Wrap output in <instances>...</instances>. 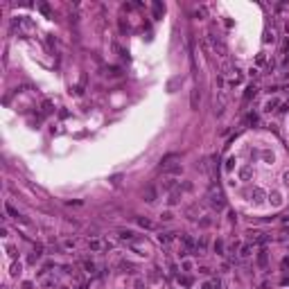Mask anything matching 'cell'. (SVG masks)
<instances>
[{
    "instance_id": "18",
    "label": "cell",
    "mask_w": 289,
    "mask_h": 289,
    "mask_svg": "<svg viewBox=\"0 0 289 289\" xmlns=\"http://www.w3.org/2000/svg\"><path fill=\"white\" fill-rule=\"evenodd\" d=\"M167 201H169L172 206H174V203H179V192H172V194H169V199H167Z\"/></svg>"
},
{
    "instance_id": "15",
    "label": "cell",
    "mask_w": 289,
    "mask_h": 289,
    "mask_svg": "<svg viewBox=\"0 0 289 289\" xmlns=\"http://www.w3.org/2000/svg\"><path fill=\"white\" fill-rule=\"evenodd\" d=\"M138 224H140L142 228H154L151 221H149V219H142V217H138Z\"/></svg>"
},
{
    "instance_id": "6",
    "label": "cell",
    "mask_w": 289,
    "mask_h": 289,
    "mask_svg": "<svg viewBox=\"0 0 289 289\" xmlns=\"http://www.w3.org/2000/svg\"><path fill=\"white\" fill-rule=\"evenodd\" d=\"M181 84H183V79H181V77H174V79H169V81H167V93H174V91L179 88Z\"/></svg>"
},
{
    "instance_id": "10",
    "label": "cell",
    "mask_w": 289,
    "mask_h": 289,
    "mask_svg": "<svg viewBox=\"0 0 289 289\" xmlns=\"http://www.w3.org/2000/svg\"><path fill=\"white\" fill-rule=\"evenodd\" d=\"M255 93H257V88H255V86H248V88H246V93H244V102H251V100L255 97Z\"/></svg>"
},
{
    "instance_id": "20",
    "label": "cell",
    "mask_w": 289,
    "mask_h": 289,
    "mask_svg": "<svg viewBox=\"0 0 289 289\" xmlns=\"http://www.w3.org/2000/svg\"><path fill=\"white\" fill-rule=\"evenodd\" d=\"M215 251L221 255V253H224V242H215Z\"/></svg>"
},
{
    "instance_id": "26",
    "label": "cell",
    "mask_w": 289,
    "mask_h": 289,
    "mask_svg": "<svg viewBox=\"0 0 289 289\" xmlns=\"http://www.w3.org/2000/svg\"><path fill=\"white\" fill-rule=\"evenodd\" d=\"M285 183H287V185H289V172H287V174H285Z\"/></svg>"
},
{
    "instance_id": "23",
    "label": "cell",
    "mask_w": 289,
    "mask_h": 289,
    "mask_svg": "<svg viewBox=\"0 0 289 289\" xmlns=\"http://www.w3.org/2000/svg\"><path fill=\"white\" fill-rule=\"evenodd\" d=\"M246 122H248V124H255V122H257V115H255V113H251V115L246 118Z\"/></svg>"
},
{
    "instance_id": "17",
    "label": "cell",
    "mask_w": 289,
    "mask_h": 289,
    "mask_svg": "<svg viewBox=\"0 0 289 289\" xmlns=\"http://www.w3.org/2000/svg\"><path fill=\"white\" fill-rule=\"evenodd\" d=\"M120 237L122 239H133V233L131 230H120Z\"/></svg>"
},
{
    "instance_id": "3",
    "label": "cell",
    "mask_w": 289,
    "mask_h": 289,
    "mask_svg": "<svg viewBox=\"0 0 289 289\" xmlns=\"http://www.w3.org/2000/svg\"><path fill=\"white\" fill-rule=\"evenodd\" d=\"M208 199H210V203H213L217 210H219V208H224V194H221L219 190L210 188V194H208Z\"/></svg>"
},
{
    "instance_id": "1",
    "label": "cell",
    "mask_w": 289,
    "mask_h": 289,
    "mask_svg": "<svg viewBox=\"0 0 289 289\" xmlns=\"http://www.w3.org/2000/svg\"><path fill=\"white\" fill-rule=\"evenodd\" d=\"M174 160H176V156H167V158H163V172H165V174H169V176H179L181 172H183L181 163H174Z\"/></svg>"
},
{
    "instance_id": "7",
    "label": "cell",
    "mask_w": 289,
    "mask_h": 289,
    "mask_svg": "<svg viewBox=\"0 0 289 289\" xmlns=\"http://www.w3.org/2000/svg\"><path fill=\"white\" fill-rule=\"evenodd\" d=\"M251 199L255 201V203H262V201H264V190H260V188H255V190L251 192Z\"/></svg>"
},
{
    "instance_id": "19",
    "label": "cell",
    "mask_w": 289,
    "mask_h": 289,
    "mask_svg": "<svg viewBox=\"0 0 289 289\" xmlns=\"http://www.w3.org/2000/svg\"><path fill=\"white\" fill-rule=\"evenodd\" d=\"M179 282H181L183 287H190V285H192V278H188V276H185V278H179Z\"/></svg>"
},
{
    "instance_id": "11",
    "label": "cell",
    "mask_w": 289,
    "mask_h": 289,
    "mask_svg": "<svg viewBox=\"0 0 289 289\" xmlns=\"http://www.w3.org/2000/svg\"><path fill=\"white\" fill-rule=\"evenodd\" d=\"M41 111H43V115H50V113L54 111V104H52L50 100H45V102H43V109H41Z\"/></svg>"
},
{
    "instance_id": "8",
    "label": "cell",
    "mask_w": 289,
    "mask_h": 289,
    "mask_svg": "<svg viewBox=\"0 0 289 289\" xmlns=\"http://www.w3.org/2000/svg\"><path fill=\"white\" fill-rule=\"evenodd\" d=\"M163 14H165V7H163L160 2H154V18H163Z\"/></svg>"
},
{
    "instance_id": "2",
    "label": "cell",
    "mask_w": 289,
    "mask_h": 289,
    "mask_svg": "<svg viewBox=\"0 0 289 289\" xmlns=\"http://www.w3.org/2000/svg\"><path fill=\"white\" fill-rule=\"evenodd\" d=\"M210 45H213V50L219 54V56H226V43L221 41L219 36H215V34H210Z\"/></svg>"
},
{
    "instance_id": "9",
    "label": "cell",
    "mask_w": 289,
    "mask_h": 289,
    "mask_svg": "<svg viewBox=\"0 0 289 289\" xmlns=\"http://www.w3.org/2000/svg\"><path fill=\"white\" fill-rule=\"evenodd\" d=\"M174 185H176L174 176H165V179H163V188H165V190H174Z\"/></svg>"
},
{
    "instance_id": "4",
    "label": "cell",
    "mask_w": 289,
    "mask_h": 289,
    "mask_svg": "<svg viewBox=\"0 0 289 289\" xmlns=\"http://www.w3.org/2000/svg\"><path fill=\"white\" fill-rule=\"evenodd\" d=\"M199 102H201V93H199V88L194 86V88H192V95H190V106L197 111L199 109Z\"/></svg>"
},
{
    "instance_id": "13",
    "label": "cell",
    "mask_w": 289,
    "mask_h": 289,
    "mask_svg": "<svg viewBox=\"0 0 289 289\" xmlns=\"http://www.w3.org/2000/svg\"><path fill=\"white\" fill-rule=\"evenodd\" d=\"M158 242H160V244H169V242H172V233H163V235H158Z\"/></svg>"
},
{
    "instance_id": "24",
    "label": "cell",
    "mask_w": 289,
    "mask_h": 289,
    "mask_svg": "<svg viewBox=\"0 0 289 289\" xmlns=\"http://www.w3.org/2000/svg\"><path fill=\"white\" fill-rule=\"evenodd\" d=\"M18 273H21V264H14L12 267V276H18Z\"/></svg>"
},
{
    "instance_id": "14",
    "label": "cell",
    "mask_w": 289,
    "mask_h": 289,
    "mask_svg": "<svg viewBox=\"0 0 289 289\" xmlns=\"http://www.w3.org/2000/svg\"><path fill=\"white\" fill-rule=\"evenodd\" d=\"M239 176H242V181H246L248 176H251V167H248V165H246V167H242V172H239Z\"/></svg>"
},
{
    "instance_id": "25",
    "label": "cell",
    "mask_w": 289,
    "mask_h": 289,
    "mask_svg": "<svg viewBox=\"0 0 289 289\" xmlns=\"http://www.w3.org/2000/svg\"><path fill=\"white\" fill-rule=\"evenodd\" d=\"M276 104H278V102H276V100H271V102H267V106H264V109H267V111H271Z\"/></svg>"
},
{
    "instance_id": "22",
    "label": "cell",
    "mask_w": 289,
    "mask_h": 289,
    "mask_svg": "<svg viewBox=\"0 0 289 289\" xmlns=\"http://www.w3.org/2000/svg\"><path fill=\"white\" fill-rule=\"evenodd\" d=\"M88 246H91V248H93V251H97V248H100V246H102V244H100V242H97V239H93V242H88Z\"/></svg>"
},
{
    "instance_id": "21",
    "label": "cell",
    "mask_w": 289,
    "mask_h": 289,
    "mask_svg": "<svg viewBox=\"0 0 289 289\" xmlns=\"http://www.w3.org/2000/svg\"><path fill=\"white\" fill-rule=\"evenodd\" d=\"M84 267H86V271H91V273L95 271V264H93V262H88V260H86V262H84Z\"/></svg>"
},
{
    "instance_id": "12",
    "label": "cell",
    "mask_w": 289,
    "mask_h": 289,
    "mask_svg": "<svg viewBox=\"0 0 289 289\" xmlns=\"http://www.w3.org/2000/svg\"><path fill=\"white\" fill-rule=\"evenodd\" d=\"M269 199H271V203H273V206H280V203H282L280 192H271V194H269Z\"/></svg>"
},
{
    "instance_id": "16",
    "label": "cell",
    "mask_w": 289,
    "mask_h": 289,
    "mask_svg": "<svg viewBox=\"0 0 289 289\" xmlns=\"http://www.w3.org/2000/svg\"><path fill=\"white\" fill-rule=\"evenodd\" d=\"M257 262L262 264V267L267 264V251H260V255H257Z\"/></svg>"
},
{
    "instance_id": "5",
    "label": "cell",
    "mask_w": 289,
    "mask_h": 289,
    "mask_svg": "<svg viewBox=\"0 0 289 289\" xmlns=\"http://www.w3.org/2000/svg\"><path fill=\"white\" fill-rule=\"evenodd\" d=\"M144 201H147V203H154V201H156V188L154 185L144 188Z\"/></svg>"
}]
</instances>
